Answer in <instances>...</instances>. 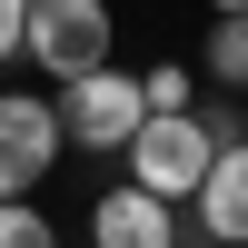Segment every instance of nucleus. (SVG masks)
Wrapping results in <instances>:
<instances>
[{
  "label": "nucleus",
  "mask_w": 248,
  "mask_h": 248,
  "mask_svg": "<svg viewBox=\"0 0 248 248\" xmlns=\"http://www.w3.org/2000/svg\"><path fill=\"white\" fill-rule=\"evenodd\" d=\"M60 129H70V149H99V159H129V139L149 129V90H139V70H90L60 90Z\"/></svg>",
  "instance_id": "obj_1"
},
{
  "label": "nucleus",
  "mask_w": 248,
  "mask_h": 248,
  "mask_svg": "<svg viewBox=\"0 0 248 248\" xmlns=\"http://www.w3.org/2000/svg\"><path fill=\"white\" fill-rule=\"evenodd\" d=\"M90 248H189V229H179L169 199H149L139 179H119V189L90 199Z\"/></svg>",
  "instance_id": "obj_5"
},
{
  "label": "nucleus",
  "mask_w": 248,
  "mask_h": 248,
  "mask_svg": "<svg viewBox=\"0 0 248 248\" xmlns=\"http://www.w3.org/2000/svg\"><path fill=\"white\" fill-rule=\"evenodd\" d=\"M209 10H218V20H248V0H209Z\"/></svg>",
  "instance_id": "obj_12"
},
{
  "label": "nucleus",
  "mask_w": 248,
  "mask_h": 248,
  "mask_svg": "<svg viewBox=\"0 0 248 248\" xmlns=\"http://www.w3.org/2000/svg\"><path fill=\"white\" fill-rule=\"evenodd\" d=\"M0 248H60V229L30 209V199H0Z\"/></svg>",
  "instance_id": "obj_9"
},
{
  "label": "nucleus",
  "mask_w": 248,
  "mask_h": 248,
  "mask_svg": "<svg viewBox=\"0 0 248 248\" xmlns=\"http://www.w3.org/2000/svg\"><path fill=\"white\" fill-rule=\"evenodd\" d=\"M209 169H218V139H209V119H199V109L149 119V129L129 139V179H139L149 199H169V209H189V199L209 189Z\"/></svg>",
  "instance_id": "obj_2"
},
{
  "label": "nucleus",
  "mask_w": 248,
  "mask_h": 248,
  "mask_svg": "<svg viewBox=\"0 0 248 248\" xmlns=\"http://www.w3.org/2000/svg\"><path fill=\"white\" fill-rule=\"evenodd\" d=\"M30 10H40V0H0V70L30 60Z\"/></svg>",
  "instance_id": "obj_10"
},
{
  "label": "nucleus",
  "mask_w": 248,
  "mask_h": 248,
  "mask_svg": "<svg viewBox=\"0 0 248 248\" xmlns=\"http://www.w3.org/2000/svg\"><path fill=\"white\" fill-rule=\"evenodd\" d=\"M70 129H60V99H30V90H0V199H30L40 179L60 169Z\"/></svg>",
  "instance_id": "obj_4"
},
{
  "label": "nucleus",
  "mask_w": 248,
  "mask_h": 248,
  "mask_svg": "<svg viewBox=\"0 0 248 248\" xmlns=\"http://www.w3.org/2000/svg\"><path fill=\"white\" fill-rule=\"evenodd\" d=\"M199 60H209V79H218V90H248V20H218Z\"/></svg>",
  "instance_id": "obj_8"
},
{
  "label": "nucleus",
  "mask_w": 248,
  "mask_h": 248,
  "mask_svg": "<svg viewBox=\"0 0 248 248\" xmlns=\"http://www.w3.org/2000/svg\"><path fill=\"white\" fill-rule=\"evenodd\" d=\"M199 119H209V139L229 149V139H248V119H238V99H199Z\"/></svg>",
  "instance_id": "obj_11"
},
{
  "label": "nucleus",
  "mask_w": 248,
  "mask_h": 248,
  "mask_svg": "<svg viewBox=\"0 0 248 248\" xmlns=\"http://www.w3.org/2000/svg\"><path fill=\"white\" fill-rule=\"evenodd\" d=\"M30 70L60 79V90L109 70V0H40L30 10Z\"/></svg>",
  "instance_id": "obj_3"
},
{
  "label": "nucleus",
  "mask_w": 248,
  "mask_h": 248,
  "mask_svg": "<svg viewBox=\"0 0 248 248\" xmlns=\"http://www.w3.org/2000/svg\"><path fill=\"white\" fill-rule=\"evenodd\" d=\"M139 90H149V119L199 109V79H189V60H149V70H139Z\"/></svg>",
  "instance_id": "obj_7"
},
{
  "label": "nucleus",
  "mask_w": 248,
  "mask_h": 248,
  "mask_svg": "<svg viewBox=\"0 0 248 248\" xmlns=\"http://www.w3.org/2000/svg\"><path fill=\"white\" fill-rule=\"evenodd\" d=\"M189 209H199V238H218V248H248V139H229V149H218L209 189H199Z\"/></svg>",
  "instance_id": "obj_6"
}]
</instances>
